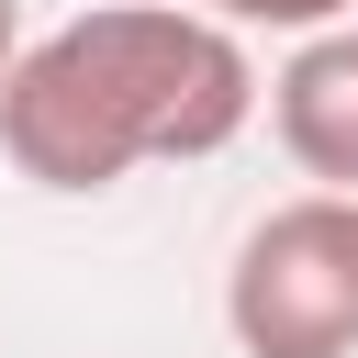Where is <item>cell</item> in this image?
<instances>
[{
    "label": "cell",
    "mask_w": 358,
    "mask_h": 358,
    "mask_svg": "<svg viewBox=\"0 0 358 358\" xmlns=\"http://www.w3.org/2000/svg\"><path fill=\"white\" fill-rule=\"evenodd\" d=\"M257 123L246 34L179 0H101L34 34L0 78V157L34 190H112L157 157H224Z\"/></svg>",
    "instance_id": "cell-1"
},
{
    "label": "cell",
    "mask_w": 358,
    "mask_h": 358,
    "mask_svg": "<svg viewBox=\"0 0 358 358\" xmlns=\"http://www.w3.org/2000/svg\"><path fill=\"white\" fill-rule=\"evenodd\" d=\"M224 324L246 358H358V201L302 190L257 213L224 268Z\"/></svg>",
    "instance_id": "cell-2"
},
{
    "label": "cell",
    "mask_w": 358,
    "mask_h": 358,
    "mask_svg": "<svg viewBox=\"0 0 358 358\" xmlns=\"http://www.w3.org/2000/svg\"><path fill=\"white\" fill-rule=\"evenodd\" d=\"M268 123H280V145H291L302 179H324L336 201H358V22L291 45V67L268 78Z\"/></svg>",
    "instance_id": "cell-3"
},
{
    "label": "cell",
    "mask_w": 358,
    "mask_h": 358,
    "mask_svg": "<svg viewBox=\"0 0 358 358\" xmlns=\"http://www.w3.org/2000/svg\"><path fill=\"white\" fill-rule=\"evenodd\" d=\"M179 11H201L224 34H336L347 22V0H179Z\"/></svg>",
    "instance_id": "cell-4"
},
{
    "label": "cell",
    "mask_w": 358,
    "mask_h": 358,
    "mask_svg": "<svg viewBox=\"0 0 358 358\" xmlns=\"http://www.w3.org/2000/svg\"><path fill=\"white\" fill-rule=\"evenodd\" d=\"M11 56H22V11L0 0V78H11Z\"/></svg>",
    "instance_id": "cell-5"
}]
</instances>
